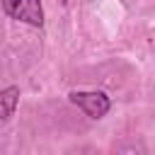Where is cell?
Wrapping results in <instances>:
<instances>
[{
    "label": "cell",
    "mask_w": 155,
    "mask_h": 155,
    "mask_svg": "<svg viewBox=\"0 0 155 155\" xmlns=\"http://www.w3.org/2000/svg\"><path fill=\"white\" fill-rule=\"evenodd\" d=\"M2 12L10 19L31 24V27H41L44 24V7L41 0H2Z\"/></svg>",
    "instance_id": "cell-1"
},
{
    "label": "cell",
    "mask_w": 155,
    "mask_h": 155,
    "mask_svg": "<svg viewBox=\"0 0 155 155\" xmlns=\"http://www.w3.org/2000/svg\"><path fill=\"white\" fill-rule=\"evenodd\" d=\"M68 99L75 107H80L90 119H102L111 109V102L104 92H80V90H75V92L68 94Z\"/></svg>",
    "instance_id": "cell-2"
},
{
    "label": "cell",
    "mask_w": 155,
    "mask_h": 155,
    "mask_svg": "<svg viewBox=\"0 0 155 155\" xmlns=\"http://www.w3.org/2000/svg\"><path fill=\"white\" fill-rule=\"evenodd\" d=\"M17 104H19V87L10 85V87L0 90V124L7 121V119L15 114Z\"/></svg>",
    "instance_id": "cell-3"
}]
</instances>
